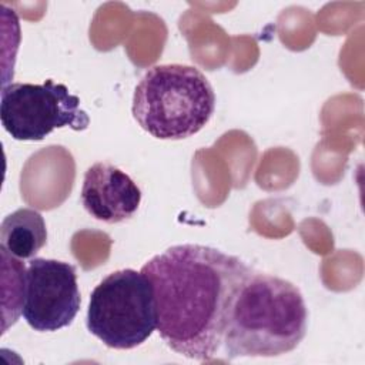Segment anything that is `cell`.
<instances>
[{
  "label": "cell",
  "mask_w": 365,
  "mask_h": 365,
  "mask_svg": "<svg viewBox=\"0 0 365 365\" xmlns=\"http://www.w3.org/2000/svg\"><path fill=\"white\" fill-rule=\"evenodd\" d=\"M46 242L44 218L33 208L16 210L6 215L0 225V248L19 259L33 258Z\"/></svg>",
  "instance_id": "obj_8"
},
{
  "label": "cell",
  "mask_w": 365,
  "mask_h": 365,
  "mask_svg": "<svg viewBox=\"0 0 365 365\" xmlns=\"http://www.w3.org/2000/svg\"><path fill=\"white\" fill-rule=\"evenodd\" d=\"M81 298L74 265L47 258H31L24 278L21 315L38 332L68 327L80 309Z\"/></svg>",
  "instance_id": "obj_6"
},
{
  "label": "cell",
  "mask_w": 365,
  "mask_h": 365,
  "mask_svg": "<svg viewBox=\"0 0 365 365\" xmlns=\"http://www.w3.org/2000/svg\"><path fill=\"white\" fill-rule=\"evenodd\" d=\"M87 329L106 346L133 349L157 329L151 281L141 271L118 269L91 292Z\"/></svg>",
  "instance_id": "obj_4"
},
{
  "label": "cell",
  "mask_w": 365,
  "mask_h": 365,
  "mask_svg": "<svg viewBox=\"0 0 365 365\" xmlns=\"http://www.w3.org/2000/svg\"><path fill=\"white\" fill-rule=\"evenodd\" d=\"M304 297L292 282L252 269L232 301L224 334L228 359L271 358L294 351L307 334Z\"/></svg>",
  "instance_id": "obj_2"
},
{
  "label": "cell",
  "mask_w": 365,
  "mask_h": 365,
  "mask_svg": "<svg viewBox=\"0 0 365 365\" xmlns=\"http://www.w3.org/2000/svg\"><path fill=\"white\" fill-rule=\"evenodd\" d=\"M254 268L221 250L180 244L141 268L151 281L157 331L174 352L200 362L222 346L230 309Z\"/></svg>",
  "instance_id": "obj_1"
},
{
  "label": "cell",
  "mask_w": 365,
  "mask_h": 365,
  "mask_svg": "<svg viewBox=\"0 0 365 365\" xmlns=\"http://www.w3.org/2000/svg\"><path fill=\"white\" fill-rule=\"evenodd\" d=\"M141 202V191L133 178L110 163L87 168L81 187L84 210L98 221L117 224L131 218Z\"/></svg>",
  "instance_id": "obj_7"
},
{
  "label": "cell",
  "mask_w": 365,
  "mask_h": 365,
  "mask_svg": "<svg viewBox=\"0 0 365 365\" xmlns=\"http://www.w3.org/2000/svg\"><path fill=\"white\" fill-rule=\"evenodd\" d=\"M215 94L208 78L192 66L160 64L145 71L133 96V115L160 140L197 134L211 118Z\"/></svg>",
  "instance_id": "obj_3"
},
{
  "label": "cell",
  "mask_w": 365,
  "mask_h": 365,
  "mask_svg": "<svg viewBox=\"0 0 365 365\" xmlns=\"http://www.w3.org/2000/svg\"><path fill=\"white\" fill-rule=\"evenodd\" d=\"M0 120L4 130L19 141H40L56 128L81 131L90 124L88 114L80 108V98L50 78L43 84L3 86Z\"/></svg>",
  "instance_id": "obj_5"
}]
</instances>
